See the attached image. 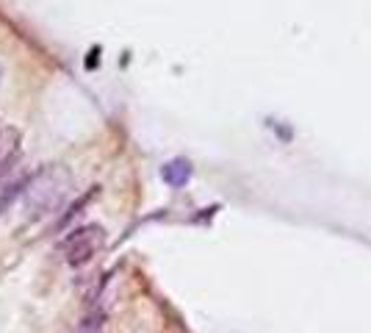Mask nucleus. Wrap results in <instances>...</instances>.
<instances>
[{"label": "nucleus", "instance_id": "nucleus-1", "mask_svg": "<svg viewBox=\"0 0 371 333\" xmlns=\"http://www.w3.org/2000/svg\"><path fill=\"white\" fill-rule=\"evenodd\" d=\"M69 192H72L69 170L61 164H47L42 170H36L28 181L20 183L17 200H20V209L31 220H39V217L56 214L67 203Z\"/></svg>", "mask_w": 371, "mask_h": 333}, {"label": "nucleus", "instance_id": "nucleus-2", "mask_svg": "<svg viewBox=\"0 0 371 333\" xmlns=\"http://www.w3.org/2000/svg\"><path fill=\"white\" fill-rule=\"evenodd\" d=\"M103 242H106V233H103L100 225H84V228L69 231L61 239L58 253L64 255V261L69 266H84V264H89L100 253Z\"/></svg>", "mask_w": 371, "mask_h": 333}, {"label": "nucleus", "instance_id": "nucleus-3", "mask_svg": "<svg viewBox=\"0 0 371 333\" xmlns=\"http://www.w3.org/2000/svg\"><path fill=\"white\" fill-rule=\"evenodd\" d=\"M20 150H23V130L14 125H3L0 128V178L12 172V167L20 159Z\"/></svg>", "mask_w": 371, "mask_h": 333}, {"label": "nucleus", "instance_id": "nucleus-4", "mask_svg": "<svg viewBox=\"0 0 371 333\" xmlns=\"http://www.w3.org/2000/svg\"><path fill=\"white\" fill-rule=\"evenodd\" d=\"M100 328H103V314L100 311H89L75 325V333H100Z\"/></svg>", "mask_w": 371, "mask_h": 333}]
</instances>
